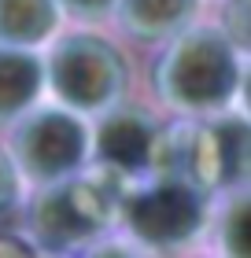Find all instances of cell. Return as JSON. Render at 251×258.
<instances>
[{
  "instance_id": "obj_15",
  "label": "cell",
  "mask_w": 251,
  "mask_h": 258,
  "mask_svg": "<svg viewBox=\"0 0 251 258\" xmlns=\"http://www.w3.org/2000/svg\"><path fill=\"white\" fill-rule=\"evenodd\" d=\"M244 96H247V107H251V74H247V81H244Z\"/></svg>"
},
{
  "instance_id": "obj_3",
  "label": "cell",
  "mask_w": 251,
  "mask_h": 258,
  "mask_svg": "<svg viewBox=\"0 0 251 258\" xmlns=\"http://www.w3.org/2000/svg\"><path fill=\"white\" fill-rule=\"evenodd\" d=\"M122 59L107 41L74 33V37L59 41L52 52V89L59 100L81 111H96L111 103L122 89Z\"/></svg>"
},
{
  "instance_id": "obj_7",
  "label": "cell",
  "mask_w": 251,
  "mask_h": 258,
  "mask_svg": "<svg viewBox=\"0 0 251 258\" xmlns=\"http://www.w3.org/2000/svg\"><path fill=\"white\" fill-rule=\"evenodd\" d=\"M96 151L104 162H111L115 170H144L152 162V151H155V133L148 118H140L133 111H118L111 118L100 122V133H96Z\"/></svg>"
},
{
  "instance_id": "obj_2",
  "label": "cell",
  "mask_w": 251,
  "mask_h": 258,
  "mask_svg": "<svg viewBox=\"0 0 251 258\" xmlns=\"http://www.w3.org/2000/svg\"><path fill=\"white\" fill-rule=\"evenodd\" d=\"M115 214V192L104 181L85 177V181H59L37 192L30 210V225L41 243L48 247H67V243L89 240L100 232Z\"/></svg>"
},
{
  "instance_id": "obj_5",
  "label": "cell",
  "mask_w": 251,
  "mask_h": 258,
  "mask_svg": "<svg viewBox=\"0 0 251 258\" xmlns=\"http://www.w3.org/2000/svg\"><path fill=\"white\" fill-rule=\"evenodd\" d=\"M129 229L137 232L144 243L155 247H170V243L188 240L203 221V199L192 181L166 177L163 184L140 192L126 210Z\"/></svg>"
},
{
  "instance_id": "obj_6",
  "label": "cell",
  "mask_w": 251,
  "mask_h": 258,
  "mask_svg": "<svg viewBox=\"0 0 251 258\" xmlns=\"http://www.w3.org/2000/svg\"><path fill=\"white\" fill-rule=\"evenodd\" d=\"M188 181L192 184H251V125L222 118L188 137Z\"/></svg>"
},
{
  "instance_id": "obj_1",
  "label": "cell",
  "mask_w": 251,
  "mask_h": 258,
  "mask_svg": "<svg viewBox=\"0 0 251 258\" xmlns=\"http://www.w3.org/2000/svg\"><path fill=\"white\" fill-rule=\"evenodd\" d=\"M159 89L166 100L181 103V107H192V111L222 107L236 89L233 48L211 30L185 33L163 63Z\"/></svg>"
},
{
  "instance_id": "obj_10",
  "label": "cell",
  "mask_w": 251,
  "mask_h": 258,
  "mask_svg": "<svg viewBox=\"0 0 251 258\" xmlns=\"http://www.w3.org/2000/svg\"><path fill=\"white\" fill-rule=\"evenodd\" d=\"M192 11V0H122V22L137 37H163L181 26Z\"/></svg>"
},
{
  "instance_id": "obj_14",
  "label": "cell",
  "mask_w": 251,
  "mask_h": 258,
  "mask_svg": "<svg viewBox=\"0 0 251 258\" xmlns=\"http://www.w3.org/2000/svg\"><path fill=\"white\" fill-rule=\"evenodd\" d=\"M59 4H63L67 11H74V15H104L107 8L115 4V0H59Z\"/></svg>"
},
{
  "instance_id": "obj_12",
  "label": "cell",
  "mask_w": 251,
  "mask_h": 258,
  "mask_svg": "<svg viewBox=\"0 0 251 258\" xmlns=\"http://www.w3.org/2000/svg\"><path fill=\"white\" fill-rule=\"evenodd\" d=\"M19 196V177H15V166H11V159L0 151V210H8L15 203Z\"/></svg>"
},
{
  "instance_id": "obj_4",
  "label": "cell",
  "mask_w": 251,
  "mask_h": 258,
  "mask_svg": "<svg viewBox=\"0 0 251 258\" xmlns=\"http://www.w3.org/2000/svg\"><path fill=\"white\" fill-rule=\"evenodd\" d=\"M85 125L74 114L63 111H37L30 118H22L11 137V151L22 173L41 184L67 177L70 170L85 159Z\"/></svg>"
},
{
  "instance_id": "obj_8",
  "label": "cell",
  "mask_w": 251,
  "mask_h": 258,
  "mask_svg": "<svg viewBox=\"0 0 251 258\" xmlns=\"http://www.w3.org/2000/svg\"><path fill=\"white\" fill-rule=\"evenodd\" d=\"M41 78H44V70L33 55L15 52V48H0V125L19 118L37 100Z\"/></svg>"
},
{
  "instance_id": "obj_11",
  "label": "cell",
  "mask_w": 251,
  "mask_h": 258,
  "mask_svg": "<svg viewBox=\"0 0 251 258\" xmlns=\"http://www.w3.org/2000/svg\"><path fill=\"white\" fill-rule=\"evenodd\" d=\"M225 251L233 254H251V196L236 199L225 214V229H222Z\"/></svg>"
},
{
  "instance_id": "obj_9",
  "label": "cell",
  "mask_w": 251,
  "mask_h": 258,
  "mask_svg": "<svg viewBox=\"0 0 251 258\" xmlns=\"http://www.w3.org/2000/svg\"><path fill=\"white\" fill-rule=\"evenodd\" d=\"M56 30V0H0V44H37Z\"/></svg>"
},
{
  "instance_id": "obj_13",
  "label": "cell",
  "mask_w": 251,
  "mask_h": 258,
  "mask_svg": "<svg viewBox=\"0 0 251 258\" xmlns=\"http://www.w3.org/2000/svg\"><path fill=\"white\" fill-rule=\"evenodd\" d=\"M229 19H236V41L251 44V0H236V8H229Z\"/></svg>"
}]
</instances>
